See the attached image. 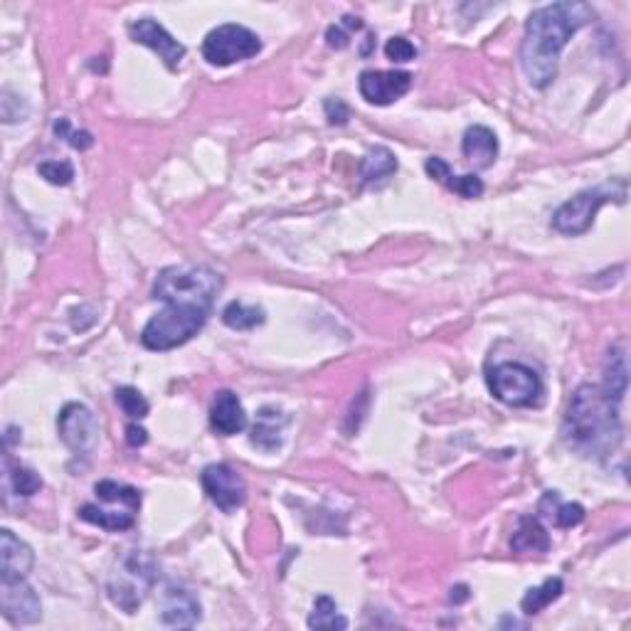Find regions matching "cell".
<instances>
[{"label":"cell","instance_id":"cell-13","mask_svg":"<svg viewBox=\"0 0 631 631\" xmlns=\"http://www.w3.org/2000/svg\"><path fill=\"white\" fill-rule=\"evenodd\" d=\"M129 33L131 37H134V42L151 47V50L161 57L163 65H166L168 70H178L180 62H183V57H185V45H180L176 37L168 33L158 20H153V18L136 20V23H131Z\"/></svg>","mask_w":631,"mask_h":631},{"label":"cell","instance_id":"cell-24","mask_svg":"<svg viewBox=\"0 0 631 631\" xmlns=\"http://www.w3.org/2000/svg\"><path fill=\"white\" fill-rule=\"evenodd\" d=\"M562 592H565V582H562L560 577H548L543 585L530 587V590L526 592V597L521 599L523 614H528V617H535V614L543 612L545 607H550L555 599H560Z\"/></svg>","mask_w":631,"mask_h":631},{"label":"cell","instance_id":"cell-10","mask_svg":"<svg viewBox=\"0 0 631 631\" xmlns=\"http://www.w3.org/2000/svg\"><path fill=\"white\" fill-rule=\"evenodd\" d=\"M0 609L13 624L28 627L40 622L42 602L25 577L0 575Z\"/></svg>","mask_w":631,"mask_h":631},{"label":"cell","instance_id":"cell-3","mask_svg":"<svg viewBox=\"0 0 631 631\" xmlns=\"http://www.w3.org/2000/svg\"><path fill=\"white\" fill-rule=\"evenodd\" d=\"M220 289L222 277L215 269L198 267V264H176V267H166L158 274L153 299L163 301L171 309L210 316Z\"/></svg>","mask_w":631,"mask_h":631},{"label":"cell","instance_id":"cell-11","mask_svg":"<svg viewBox=\"0 0 631 631\" xmlns=\"http://www.w3.org/2000/svg\"><path fill=\"white\" fill-rule=\"evenodd\" d=\"M57 432L74 454H87L97 444L99 424L87 405L70 402L57 415Z\"/></svg>","mask_w":631,"mask_h":631},{"label":"cell","instance_id":"cell-34","mask_svg":"<svg viewBox=\"0 0 631 631\" xmlns=\"http://www.w3.org/2000/svg\"><path fill=\"white\" fill-rule=\"evenodd\" d=\"M0 111H3V121L5 124H15V121H25L30 114V106L28 104H20V106H13V97H10V92L5 89L3 92V99H0Z\"/></svg>","mask_w":631,"mask_h":631},{"label":"cell","instance_id":"cell-4","mask_svg":"<svg viewBox=\"0 0 631 631\" xmlns=\"http://www.w3.org/2000/svg\"><path fill=\"white\" fill-rule=\"evenodd\" d=\"M629 195L627 180H609V183L597 185V188H587L582 193H577L575 198H570L567 203H562L553 215V230H558L560 235L577 237L585 235L592 225H595V215L599 208L607 203H624Z\"/></svg>","mask_w":631,"mask_h":631},{"label":"cell","instance_id":"cell-5","mask_svg":"<svg viewBox=\"0 0 631 631\" xmlns=\"http://www.w3.org/2000/svg\"><path fill=\"white\" fill-rule=\"evenodd\" d=\"M158 580L156 562L148 553H131L129 558L121 562L119 570L111 575L109 585H106V595L119 609L126 614H134L141 607L143 599L153 590Z\"/></svg>","mask_w":631,"mask_h":631},{"label":"cell","instance_id":"cell-6","mask_svg":"<svg viewBox=\"0 0 631 631\" xmlns=\"http://www.w3.org/2000/svg\"><path fill=\"white\" fill-rule=\"evenodd\" d=\"M491 395L508 407H533L543 395L540 375L526 363H496L486 375Z\"/></svg>","mask_w":631,"mask_h":631},{"label":"cell","instance_id":"cell-8","mask_svg":"<svg viewBox=\"0 0 631 631\" xmlns=\"http://www.w3.org/2000/svg\"><path fill=\"white\" fill-rule=\"evenodd\" d=\"M259 52H262L259 35L237 23L217 25L203 40V57L212 67H230L235 62L252 60Z\"/></svg>","mask_w":631,"mask_h":631},{"label":"cell","instance_id":"cell-33","mask_svg":"<svg viewBox=\"0 0 631 631\" xmlns=\"http://www.w3.org/2000/svg\"><path fill=\"white\" fill-rule=\"evenodd\" d=\"M385 55L392 62H410L417 57V47L407 37H392L385 45Z\"/></svg>","mask_w":631,"mask_h":631},{"label":"cell","instance_id":"cell-29","mask_svg":"<svg viewBox=\"0 0 631 631\" xmlns=\"http://www.w3.org/2000/svg\"><path fill=\"white\" fill-rule=\"evenodd\" d=\"M37 171L52 185H70L74 180V166L70 161H45L37 166Z\"/></svg>","mask_w":631,"mask_h":631},{"label":"cell","instance_id":"cell-15","mask_svg":"<svg viewBox=\"0 0 631 631\" xmlns=\"http://www.w3.org/2000/svg\"><path fill=\"white\" fill-rule=\"evenodd\" d=\"M210 427L220 437H232L247 429V412L232 390H217L210 407Z\"/></svg>","mask_w":631,"mask_h":631},{"label":"cell","instance_id":"cell-22","mask_svg":"<svg viewBox=\"0 0 631 631\" xmlns=\"http://www.w3.org/2000/svg\"><path fill=\"white\" fill-rule=\"evenodd\" d=\"M513 553H548L550 550V535L548 530L540 526L538 518L523 516L518 521V530L511 538Z\"/></svg>","mask_w":631,"mask_h":631},{"label":"cell","instance_id":"cell-9","mask_svg":"<svg viewBox=\"0 0 631 631\" xmlns=\"http://www.w3.org/2000/svg\"><path fill=\"white\" fill-rule=\"evenodd\" d=\"M205 496L220 508L222 513H235L237 508L245 506L247 484L240 476V471L232 469L230 464H210L200 474Z\"/></svg>","mask_w":631,"mask_h":631},{"label":"cell","instance_id":"cell-14","mask_svg":"<svg viewBox=\"0 0 631 631\" xmlns=\"http://www.w3.org/2000/svg\"><path fill=\"white\" fill-rule=\"evenodd\" d=\"M198 597L185 587L168 585L161 595V622L171 629H193L200 622Z\"/></svg>","mask_w":631,"mask_h":631},{"label":"cell","instance_id":"cell-35","mask_svg":"<svg viewBox=\"0 0 631 631\" xmlns=\"http://www.w3.org/2000/svg\"><path fill=\"white\" fill-rule=\"evenodd\" d=\"M323 109H326V119L328 124L333 126H343L348 121V106L341 102V99H326V104H323Z\"/></svg>","mask_w":631,"mask_h":631},{"label":"cell","instance_id":"cell-17","mask_svg":"<svg viewBox=\"0 0 631 631\" xmlns=\"http://www.w3.org/2000/svg\"><path fill=\"white\" fill-rule=\"evenodd\" d=\"M461 153L466 161L474 168L484 171L491 168L498 158V139L489 126L474 124L464 131V141H461Z\"/></svg>","mask_w":631,"mask_h":631},{"label":"cell","instance_id":"cell-30","mask_svg":"<svg viewBox=\"0 0 631 631\" xmlns=\"http://www.w3.org/2000/svg\"><path fill=\"white\" fill-rule=\"evenodd\" d=\"M558 528H575L585 521V508L580 503H560L553 513H548Z\"/></svg>","mask_w":631,"mask_h":631},{"label":"cell","instance_id":"cell-27","mask_svg":"<svg viewBox=\"0 0 631 631\" xmlns=\"http://www.w3.org/2000/svg\"><path fill=\"white\" fill-rule=\"evenodd\" d=\"M114 395L121 412H124L126 417H131V420H143V417H148V412H151V405H148V400L136 390V387H116Z\"/></svg>","mask_w":631,"mask_h":631},{"label":"cell","instance_id":"cell-31","mask_svg":"<svg viewBox=\"0 0 631 631\" xmlns=\"http://www.w3.org/2000/svg\"><path fill=\"white\" fill-rule=\"evenodd\" d=\"M55 134L60 136V139H65L67 143H70L72 148H79V151L94 146L92 134H89V131H74L70 119H57L55 121Z\"/></svg>","mask_w":631,"mask_h":631},{"label":"cell","instance_id":"cell-19","mask_svg":"<svg viewBox=\"0 0 631 631\" xmlns=\"http://www.w3.org/2000/svg\"><path fill=\"white\" fill-rule=\"evenodd\" d=\"M627 390H629L627 346H624V343H617V346L609 348V353H607V363H604L602 392L614 402V405H622Z\"/></svg>","mask_w":631,"mask_h":631},{"label":"cell","instance_id":"cell-12","mask_svg":"<svg viewBox=\"0 0 631 631\" xmlns=\"http://www.w3.org/2000/svg\"><path fill=\"white\" fill-rule=\"evenodd\" d=\"M358 89L360 94H363L365 102L375 106H390L410 92L412 74L397 70H365L360 74Z\"/></svg>","mask_w":631,"mask_h":631},{"label":"cell","instance_id":"cell-32","mask_svg":"<svg viewBox=\"0 0 631 631\" xmlns=\"http://www.w3.org/2000/svg\"><path fill=\"white\" fill-rule=\"evenodd\" d=\"M360 28H363V23H360L358 18H351V15H348V18H343V23L331 25V28H328V33H326L328 45L343 50V47H348V40H351V30H360Z\"/></svg>","mask_w":631,"mask_h":631},{"label":"cell","instance_id":"cell-37","mask_svg":"<svg viewBox=\"0 0 631 631\" xmlns=\"http://www.w3.org/2000/svg\"><path fill=\"white\" fill-rule=\"evenodd\" d=\"M466 597H469V592H466L464 585L454 587V590H452V602H464Z\"/></svg>","mask_w":631,"mask_h":631},{"label":"cell","instance_id":"cell-7","mask_svg":"<svg viewBox=\"0 0 631 631\" xmlns=\"http://www.w3.org/2000/svg\"><path fill=\"white\" fill-rule=\"evenodd\" d=\"M205 323H208L205 314L168 309L166 306L146 323V328L141 331V343L148 351H173V348L185 346L190 338L198 336Z\"/></svg>","mask_w":631,"mask_h":631},{"label":"cell","instance_id":"cell-21","mask_svg":"<svg viewBox=\"0 0 631 631\" xmlns=\"http://www.w3.org/2000/svg\"><path fill=\"white\" fill-rule=\"evenodd\" d=\"M77 513L82 521L109 530V533H121V530L134 528L136 523V511H126V508L116 511V508H99L94 503H84Z\"/></svg>","mask_w":631,"mask_h":631},{"label":"cell","instance_id":"cell-25","mask_svg":"<svg viewBox=\"0 0 631 631\" xmlns=\"http://www.w3.org/2000/svg\"><path fill=\"white\" fill-rule=\"evenodd\" d=\"M264 309L259 306H247L242 301H232V304L225 306L222 311V323L232 331H252V328L262 326L264 323Z\"/></svg>","mask_w":631,"mask_h":631},{"label":"cell","instance_id":"cell-1","mask_svg":"<svg viewBox=\"0 0 631 631\" xmlns=\"http://www.w3.org/2000/svg\"><path fill=\"white\" fill-rule=\"evenodd\" d=\"M595 18L587 3H553L533 10L521 45V67L535 89H545L558 77L560 55L570 37Z\"/></svg>","mask_w":631,"mask_h":631},{"label":"cell","instance_id":"cell-2","mask_svg":"<svg viewBox=\"0 0 631 631\" xmlns=\"http://www.w3.org/2000/svg\"><path fill=\"white\" fill-rule=\"evenodd\" d=\"M562 439L585 456H609L622 442L619 405L604 395L602 387H577L562 422Z\"/></svg>","mask_w":631,"mask_h":631},{"label":"cell","instance_id":"cell-36","mask_svg":"<svg viewBox=\"0 0 631 631\" xmlns=\"http://www.w3.org/2000/svg\"><path fill=\"white\" fill-rule=\"evenodd\" d=\"M126 442H129L131 447H143V444L148 442V432L139 427V424H129V427H126Z\"/></svg>","mask_w":631,"mask_h":631},{"label":"cell","instance_id":"cell-28","mask_svg":"<svg viewBox=\"0 0 631 631\" xmlns=\"http://www.w3.org/2000/svg\"><path fill=\"white\" fill-rule=\"evenodd\" d=\"M8 486L18 493V496L28 498V496H35V493L42 489V479L35 474L33 469H28V466L8 464Z\"/></svg>","mask_w":631,"mask_h":631},{"label":"cell","instance_id":"cell-23","mask_svg":"<svg viewBox=\"0 0 631 631\" xmlns=\"http://www.w3.org/2000/svg\"><path fill=\"white\" fill-rule=\"evenodd\" d=\"M284 417L281 412L272 410V407H264L259 412L257 424L252 429V444H257L264 452H274L281 447V432H284Z\"/></svg>","mask_w":631,"mask_h":631},{"label":"cell","instance_id":"cell-26","mask_svg":"<svg viewBox=\"0 0 631 631\" xmlns=\"http://www.w3.org/2000/svg\"><path fill=\"white\" fill-rule=\"evenodd\" d=\"M309 627L311 629H348V619L338 612L336 599L321 595L316 597L314 602V612L309 617Z\"/></svg>","mask_w":631,"mask_h":631},{"label":"cell","instance_id":"cell-20","mask_svg":"<svg viewBox=\"0 0 631 631\" xmlns=\"http://www.w3.org/2000/svg\"><path fill=\"white\" fill-rule=\"evenodd\" d=\"M397 173V158L390 148L373 146L360 161V183L363 185H380L390 180Z\"/></svg>","mask_w":631,"mask_h":631},{"label":"cell","instance_id":"cell-16","mask_svg":"<svg viewBox=\"0 0 631 631\" xmlns=\"http://www.w3.org/2000/svg\"><path fill=\"white\" fill-rule=\"evenodd\" d=\"M35 565V553L13 530H0V575L28 577Z\"/></svg>","mask_w":631,"mask_h":631},{"label":"cell","instance_id":"cell-18","mask_svg":"<svg viewBox=\"0 0 631 631\" xmlns=\"http://www.w3.org/2000/svg\"><path fill=\"white\" fill-rule=\"evenodd\" d=\"M424 171H427L429 178H434L437 183L447 185L449 190H454V193L461 195V198L476 200V198H481V195H484V180H481L479 176H474V173H466V176H454L452 166H449L444 158H439V156L427 158V163H424Z\"/></svg>","mask_w":631,"mask_h":631}]
</instances>
